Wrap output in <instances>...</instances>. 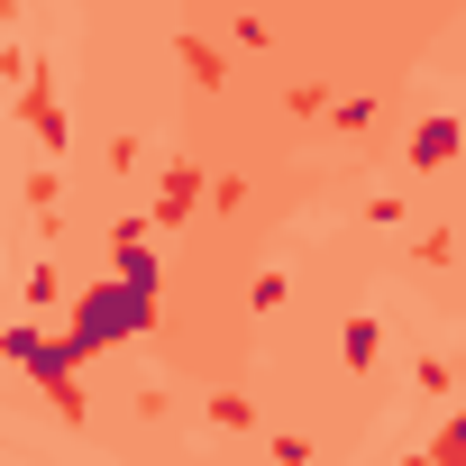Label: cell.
Instances as JSON below:
<instances>
[{
    "instance_id": "cell-6",
    "label": "cell",
    "mask_w": 466,
    "mask_h": 466,
    "mask_svg": "<svg viewBox=\"0 0 466 466\" xmlns=\"http://www.w3.org/2000/svg\"><path fill=\"white\" fill-rule=\"evenodd\" d=\"M19 119H28V128H37L46 147H65V110L46 101V74H37V65H28V101H19Z\"/></svg>"
},
{
    "instance_id": "cell-4",
    "label": "cell",
    "mask_w": 466,
    "mask_h": 466,
    "mask_svg": "<svg viewBox=\"0 0 466 466\" xmlns=\"http://www.w3.org/2000/svg\"><path fill=\"white\" fill-rule=\"evenodd\" d=\"M110 248H119V275H128V284H156L165 257H156V228H147V219H119V238H110Z\"/></svg>"
},
{
    "instance_id": "cell-7",
    "label": "cell",
    "mask_w": 466,
    "mask_h": 466,
    "mask_svg": "<svg viewBox=\"0 0 466 466\" xmlns=\"http://www.w3.org/2000/svg\"><path fill=\"white\" fill-rule=\"evenodd\" d=\"M339 357H348V366L366 375V366L384 357V329H375V320H348V339H339Z\"/></svg>"
},
{
    "instance_id": "cell-1",
    "label": "cell",
    "mask_w": 466,
    "mask_h": 466,
    "mask_svg": "<svg viewBox=\"0 0 466 466\" xmlns=\"http://www.w3.org/2000/svg\"><path fill=\"white\" fill-rule=\"evenodd\" d=\"M147 320H156V284H128V275H110V284L74 293V329H65V348H74V357H101V348L137 339Z\"/></svg>"
},
{
    "instance_id": "cell-5",
    "label": "cell",
    "mask_w": 466,
    "mask_h": 466,
    "mask_svg": "<svg viewBox=\"0 0 466 466\" xmlns=\"http://www.w3.org/2000/svg\"><path fill=\"white\" fill-rule=\"evenodd\" d=\"M448 156H457V119L439 110V119H420V128H411V165H420V174H439Z\"/></svg>"
},
{
    "instance_id": "cell-3",
    "label": "cell",
    "mask_w": 466,
    "mask_h": 466,
    "mask_svg": "<svg viewBox=\"0 0 466 466\" xmlns=\"http://www.w3.org/2000/svg\"><path fill=\"white\" fill-rule=\"evenodd\" d=\"M192 210H201V165H183V156H174V165H165V183H156V219L174 228V219H192Z\"/></svg>"
},
{
    "instance_id": "cell-8",
    "label": "cell",
    "mask_w": 466,
    "mask_h": 466,
    "mask_svg": "<svg viewBox=\"0 0 466 466\" xmlns=\"http://www.w3.org/2000/svg\"><path fill=\"white\" fill-rule=\"evenodd\" d=\"M174 56H183V74H192V83H219V56H210L201 37H174Z\"/></svg>"
},
{
    "instance_id": "cell-2",
    "label": "cell",
    "mask_w": 466,
    "mask_h": 466,
    "mask_svg": "<svg viewBox=\"0 0 466 466\" xmlns=\"http://www.w3.org/2000/svg\"><path fill=\"white\" fill-rule=\"evenodd\" d=\"M0 357H10V366H28V375L46 384V402H56L65 420L83 411V393H74V366H83V357H74L65 339H46L37 320H19V329H0Z\"/></svg>"
}]
</instances>
